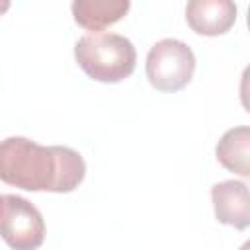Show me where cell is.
I'll list each match as a JSON object with an SVG mask.
<instances>
[{
	"mask_svg": "<svg viewBox=\"0 0 250 250\" xmlns=\"http://www.w3.org/2000/svg\"><path fill=\"white\" fill-rule=\"evenodd\" d=\"M0 238L14 250H35L45 240L39 209L21 195H0Z\"/></svg>",
	"mask_w": 250,
	"mask_h": 250,
	"instance_id": "277c9868",
	"label": "cell"
},
{
	"mask_svg": "<svg viewBox=\"0 0 250 250\" xmlns=\"http://www.w3.org/2000/svg\"><path fill=\"white\" fill-rule=\"evenodd\" d=\"M131 0H72L74 21L88 31H102L127 16Z\"/></svg>",
	"mask_w": 250,
	"mask_h": 250,
	"instance_id": "52a82bcc",
	"label": "cell"
},
{
	"mask_svg": "<svg viewBox=\"0 0 250 250\" xmlns=\"http://www.w3.org/2000/svg\"><path fill=\"white\" fill-rule=\"evenodd\" d=\"M234 0H188L186 21L191 31L207 37L227 33L236 21Z\"/></svg>",
	"mask_w": 250,
	"mask_h": 250,
	"instance_id": "5b68a950",
	"label": "cell"
},
{
	"mask_svg": "<svg viewBox=\"0 0 250 250\" xmlns=\"http://www.w3.org/2000/svg\"><path fill=\"white\" fill-rule=\"evenodd\" d=\"M211 201L215 219L223 225L234 227L238 230L250 225V199L248 186L240 180H225L211 188Z\"/></svg>",
	"mask_w": 250,
	"mask_h": 250,
	"instance_id": "8992f818",
	"label": "cell"
},
{
	"mask_svg": "<svg viewBox=\"0 0 250 250\" xmlns=\"http://www.w3.org/2000/svg\"><path fill=\"white\" fill-rule=\"evenodd\" d=\"M146 78L158 92H178L195 72V55L180 39H160L146 55Z\"/></svg>",
	"mask_w": 250,
	"mask_h": 250,
	"instance_id": "3957f363",
	"label": "cell"
},
{
	"mask_svg": "<svg viewBox=\"0 0 250 250\" xmlns=\"http://www.w3.org/2000/svg\"><path fill=\"white\" fill-rule=\"evenodd\" d=\"M74 59L92 80L117 84L133 74L137 51L119 33H88L76 41Z\"/></svg>",
	"mask_w": 250,
	"mask_h": 250,
	"instance_id": "7a4b0ae2",
	"label": "cell"
},
{
	"mask_svg": "<svg viewBox=\"0 0 250 250\" xmlns=\"http://www.w3.org/2000/svg\"><path fill=\"white\" fill-rule=\"evenodd\" d=\"M215 156L223 168L242 178L250 176V129L238 125L229 129L215 146Z\"/></svg>",
	"mask_w": 250,
	"mask_h": 250,
	"instance_id": "ba28073f",
	"label": "cell"
},
{
	"mask_svg": "<svg viewBox=\"0 0 250 250\" xmlns=\"http://www.w3.org/2000/svg\"><path fill=\"white\" fill-rule=\"evenodd\" d=\"M10 4H12V0H0V16H4L10 10Z\"/></svg>",
	"mask_w": 250,
	"mask_h": 250,
	"instance_id": "9c48e42d",
	"label": "cell"
},
{
	"mask_svg": "<svg viewBox=\"0 0 250 250\" xmlns=\"http://www.w3.org/2000/svg\"><path fill=\"white\" fill-rule=\"evenodd\" d=\"M86 176V162L74 148L43 146L27 137L0 141V180L25 191H74Z\"/></svg>",
	"mask_w": 250,
	"mask_h": 250,
	"instance_id": "6da1fadb",
	"label": "cell"
}]
</instances>
